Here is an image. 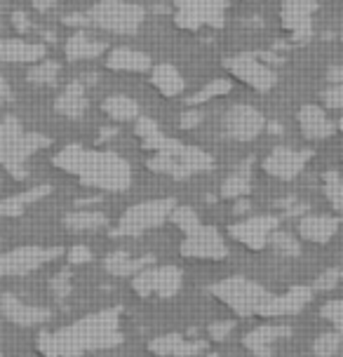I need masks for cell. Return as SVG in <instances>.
Here are the masks:
<instances>
[{"label": "cell", "instance_id": "6da1fadb", "mask_svg": "<svg viewBox=\"0 0 343 357\" xmlns=\"http://www.w3.org/2000/svg\"><path fill=\"white\" fill-rule=\"evenodd\" d=\"M118 343H123L120 308H109L82 317L68 327L45 331L38 336L36 348L43 357H80L92 350L116 348Z\"/></svg>", "mask_w": 343, "mask_h": 357}, {"label": "cell", "instance_id": "7a4b0ae2", "mask_svg": "<svg viewBox=\"0 0 343 357\" xmlns=\"http://www.w3.org/2000/svg\"><path fill=\"white\" fill-rule=\"evenodd\" d=\"M54 165L68 174L78 176L85 186L120 193L132 183V169L118 153L90 151L82 146H66L56 153Z\"/></svg>", "mask_w": 343, "mask_h": 357}, {"label": "cell", "instance_id": "3957f363", "mask_svg": "<svg viewBox=\"0 0 343 357\" xmlns=\"http://www.w3.org/2000/svg\"><path fill=\"white\" fill-rule=\"evenodd\" d=\"M144 146L148 151H153V158H148V167L160 174H169L174 178L190 176L195 172H207L212 169L214 160L207 155L205 151L193 149V146H183L179 142L165 139L160 132L153 134L151 139H146Z\"/></svg>", "mask_w": 343, "mask_h": 357}, {"label": "cell", "instance_id": "277c9868", "mask_svg": "<svg viewBox=\"0 0 343 357\" xmlns=\"http://www.w3.org/2000/svg\"><path fill=\"white\" fill-rule=\"evenodd\" d=\"M45 146H49L47 137L24 132L17 118H5L0 123V165L12 176H26V160Z\"/></svg>", "mask_w": 343, "mask_h": 357}, {"label": "cell", "instance_id": "5b68a950", "mask_svg": "<svg viewBox=\"0 0 343 357\" xmlns=\"http://www.w3.org/2000/svg\"><path fill=\"white\" fill-rule=\"evenodd\" d=\"M209 291H212L221 303L228 305V308L240 317L259 315L261 305L268 301V296H270V291L266 289V287L254 282V280H247V278L221 280V282L212 284V289Z\"/></svg>", "mask_w": 343, "mask_h": 357}, {"label": "cell", "instance_id": "8992f818", "mask_svg": "<svg viewBox=\"0 0 343 357\" xmlns=\"http://www.w3.org/2000/svg\"><path fill=\"white\" fill-rule=\"evenodd\" d=\"M87 17H90V24L104 31L132 36L144 24L146 12L142 5L125 3V0H101V3H97L87 12Z\"/></svg>", "mask_w": 343, "mask_h": 357}, {"label": "cell", "instance_id": "52a82bcc", "mask_svg": "<svg viewBox=\"0 0 343 357\" xmlns=\"http://www.w3.org/2000/svg\"><path fill=\"white\" fill-rule=\"evenodd\" d=\"M174 200H148L139 202V205L130 207L127 212L120 216L118 228L113 235H142L151 228L162 226L169 219L172 209H174Z\"/></svg>", "mask_w": 343, "mask_h": 357}, {"label": "cell", "instance_id": "ba28073f", "mask_svg": "<svg viewBox=\"0 0 343 357\" xmlns=\"http://www.w3.org/2000/svg\"><path fill=\"white\" fill-rule=\"evenodd\" d=\"M61 257V247L26 245L0 254V278H19L38 271L40 266Z\"/></svg>", "mask_w": 343, "mask_h": 357}, {"label": "cell", "instance_id": "9c48e42d", "mask_svg": "<svg viewBox=\"0 0 343 357\" xmlns=\"http://www.w3.org/2000/svg\"><path fill=\"white\" fill-rule=\"evenodd\" d=\"M181 282H183V275L176 266H158V268L148 266L135 275L132 289L144 298H148V296L172 298L181 289Z\"/></svg>", "mask_w": 343, "mask_h": 357}, {"label": "cell", "instance_id": "30bf717a", "mask_svg": "<svg viewBox=\"0 0 343 357\" xmlns=\"http://www.w3.org/2000/svg\"><path fill=\"white\" fill-rule=\"evenodd\" d=\"M224 66L233 78H238L240 82H245L247 87L257 89V92H268V89L275 87V82H277L275 71L254 54L228 56L224 61Z\"/></svg>", "mask_w": 343, "mask_h": 357}, {"label": "cell", "instance_id": "8fae6325", "mask_svg": "<svg viewBox=\"0 0 343 357\" xmlns=\"http://www.w3.org/2000/svg\"><path fill=\"white\" fill-rule=\"evenodd\" d=\"M226 0H181L176 5V24L181 29H202V26H221L224 24Z\"/></svg>", "mask_w": 343, "mask_h": 357}, {"label": "cell", "instance_id": "7c38bea8", "mask_svg": "<svg viewBox=\"0 0 343 357\" xmlns=\"http://www.w3.org/2000/svg\"><path fill=\"white\" fill-rule=\"evenodd\" d=\"M221 127H224L226 137L235 139V142H252L264 132L266 118L259 108L250 104H235L226 111Z\"/></svg>", "mask_w": 343, "mask_h": 357}, {"label": "cell", "instance_id": "4fadbf2b", "mask_svg": "<svg viewBox=\"0 0 343 357\" xmlns=\"http://www.w3.org/2000/svg\"><path fill=\"white\" fill-rule=\"evenodd\" d=\"M181 254L186 259L221 261L228 257V247L221 233L214 226H200L198 231L188 233L181 242Z\"/></svg>", "mask_w": 343, "mask_h": 357}, {"label": "cell", "instance_id": "5bb4252c", "mask_svg": "<svg viewBox=\"0 0 343 357\" xmlns=\"http://www.w3.org/2000/svg\"><path fill=\"white\" fill-rule=\"evenodd\" d=\"M313 158L310 151H298L289 149V146H277L273 149L264 160V172L270 174L273 178H280V181H291L303 172L308 160Z\"/></svg>", "mask_w": 343, "mask_h": 357}, {"label": "cell", "instance_id": "9a60e30c", "mask_svg": "<svg viewBox=\"0 0 343 357\" xmlns=\"http://www.w3.org/2000/svg\"><path fill=\"white\" fill-rule=\"evenodd\" d=\"M277 226H280L277 216L264 214V216H252V219L233 223L228 228V233H231L233 240H238L240 245L250 247V250H264L268 245L273 231H277Z\"/></svg>", "mask_w": 343, "mask_h": 357}, {"label": "cell", "instance_id": "2e32d148", "mask_svg": "<svg viewBox=\"0 0 343 357\" xmlns=\"http://www.w3.org/2000/svg\"><path fill=\"white\" fill-rule=\"evenodd\" d=\"M317 10L315 0H284L280 19L284 31L294 40H308L313 33V12Z\"/></svg>", "mask_w": 343, "mask_h": 357}, {"label": "cell", "instance_id": "e0dca14e", "mask_svg": "<svg viewBox=\"0 0 343 357\" xmlns=\"http://www.w3.org/2000/svg\"><path fill=\"white\" fill-rule=\"evenodd\" d=\"M313 298V289L303 284H296L287 289L280 296H268V301L261 305L259 310V317H287V315H296L308 305V301Z\"/></svg>", "mask_w": 343, "mask_h": 357}, {"label": "cell", "instance_id": "ac0fdd59", "mask_svg": "<svg viewBox=\"0 0 343 357\" xmlns=\"http://www.w3.org/2000/svg\"><path fill=\"white\" fill-rule=\"evenodd\" d=\"M0 312L3 317L17 327H36L52 317V310L43 308V305H29L15 294H3L0 296Z\"/></svg>", "mask_w": 343, "mask_h": 357}, {"label": "cell", "instance_id": "d6986e66", "mask_svg": "<svg viewBox=\"0 0 343 357\" xmlns=\"http://www.w3.org/2000/svg\"><path fill=\"white\" fill-rule=\"evenodd\" d=\"M148 350L158 357H198L207 350V341H190L181 334H162L148 343Z\"/></svg>", "mask_w": 343, "mask_h": 357}, {"label": "cell", "instance_id": "ffe728a7", "mask_svg": "<svg viewBox=\"0 0 343 357\" xmlns=\"http://www.w3.org/2000/svg\"><path fill=\"white\" fill-rule=\"evenodd\" d=\"M291 329L287 324H261V327L252 329L245 334V348L254 357H273V346L280 339H289Z\"/></svg>", "mask_w": 343, "mask_h": 357}, {"label": "cell", "instance_id": "44dd1931", "mask_svg": "<svg viewBox=\"0 0 343 357\" xmlns=\"http://www.w3.org/2000/svg\"><path fill=\"white\" fill-rule=\"evenodd\" d=\"M298 127H301L303 137L310 139V142H322V139H329L336 132V125L329 120L322 106L315 104H306L298 111Z\"/></svg>", "mask_w": 343, "mask_h": 357}, {"label": "cell", "instance_id": "7402d4cb", "mask_svg": "<svg viewBox=\"0 0 343 357\" xmlns=\"http://www.w3.org/2000/svg\"><path fill=\"white\" fill-rule=\"evenodd\" d=\"M339 226L341 223L339 219H334V216L310 214L298 221V235H301L303 240L313 242V245H327L336 235V231H339Z\"/></svg>", "mask_w": 343, "mask_h": 357}, {"label": "cell", "instance_id": "603a6c76", "mask_svg": "<svg viewBox=\"0 0 343 357\" xmlns=\"http://www.w3.org/2000/svg\"><path fill=\"white\" fill-rule=\"evenodd\" d=\"M43 59H45V47L43 45L22 40V38H5V40H0V61L29 63Z\"/></svg>", "mask_w": 343, "mask_h": 357}, {"label": "cell", "instance_id": "cb8c5ba5", "mask_svg": "<svg viewBox=\"0 0 343 357\" xmlns=\"http://www.w3.org/2000/svg\"><path fill=\"white\" fill-rule=\"evenodd\" d=\"M87 94L80 82H71L59 97L54 99V111L63 118H80L87 111Z\"/></svg>", "mask_w": 343, "mask_h": 357}, {"label": "cell", "instance_id": "d4e9b609", "mask_svg": "<svg viewBox=\"0 0 343 357\" xmlns=\"http://www.w3.org/2000/svg\"><path fill=\"white\" fill-rule=\"evenodd\" d=\"M153 264L151 257H142V259H132L130 254L125 250H118V252H111L109 257L104 259V268L116 278H130V275H137L142 273L144 268H148Z\"/></svg>", "mask_w": 343, "mask_h": 357}, {"label": "cell", "instance_id": "484cf974", "mask_svg": "<svg viewBox=\"0 0 343 357\" xmlns=\"http://www.w3.org/2000/svg\"><path fill=\"white\" fill-rule=\"evenodd\" d=\"M106 63H109V68H113V71L144 73L151 68V56L144 52H137V50H130V47H118L109 54Z\"/></svg>", "mask_w": 343, "mask_h": 357}, {"label": "cell", "instance_id": "4316f807", "mask_svg": "<svg viewBox=\"0 0 343 357\" xmlns=\"http://www.w3.org/2000/svg\"><path fill=\"white\" fill-rule=\"evenodd\" d=\"M151 82L165 97H176L186 89V80L181 78V73L176 71L172 63H160V66L153 68V75H151Z\"/></svg>", "mask_w": 343, "mask_h": 357}, {"label": "cell", "instance_id": "83f0119b", "mask_svg": "<svg viewBox=\"0 0 343 357\" xmlns=\"http://www.w3.org/2000/svg\"><path fill=\"white\" fill-rule=\"evenodd\" d=\"M104 50H106V45L92 40V38L87 36L85 31H78V33H73L71 38H68V43H66V56L71 61L94 59V56H99L101 52H104Z\"/></svg>", "mask_w": 343, "mask_h": 357}, {"label": "cell", "instance_id": "f1b7e54d", "mask_svg": "<svg viewBox=\"0 0 343 357\" xmlns=\"http://www.w3.org/2000/svg\"><path fill=\"white\" fill-rule=\"evenodd\" d=\"M252 190V162L240 165L233 174L226 176V181L221 183V195L228 200H240Z\"/></svg>", "mask_w": 343, "mask_h": 357}, {"label": "cell", "instance_id": "f546056e", "mask_svg": "<svg viewBox=\"0 0 343 357\" xmlns=\"http://www.w3.org/2000/svg\"><path fill=\"white\" fill-rule=\"evenodd\" d=\"M63 226L75 233L99 231V228L109 226V219H106V214L94 212V209H80V212H71V214L63 216Z\"/></svg>", "mask_w": 343, "mask_h": 357}, {"label": "cell", "instance_id": "4dcf8cb0", "mask_svg": "<svg viewBox=\"0 0 343 357\" xmlns=\"http://www.w3.org/2000/svg\"><path fill=\"white\" fill-rule=\"evenodd\" d=\"M104 111L116 123H130V120L139 118V104L132 97H125V94H111L104 101Z\"/></svg>", "mask_w": 343, "mask_h": 357}, {"label": "cell", "instance_id": "1f68e13d", "mask_svg": "<svg viewBox=\"0 0 343 357\" xmlns=\"http://www.w3.org/2000/svg\"><path fill=\"white\" fill-rule=\"evenodd\" d=\"M47 193H49V186H38V188L26 190V193L5 197V200H0V216H19V214H24V209H26L31 202H38L40 197H45Z\"/></svg>", "mask_w": 343, "mask_h": 357}, {"label": "cell", "instance_id": "d6a6232c", "mask_svg": "<svg viewBox=\"0 0 343 357\" xmlns=\"http://www.w3.org/2000/svg\"><path fill=\"white\" fill-rule=\"evenodd\" d=\"M322 190H325L329 205H332L336 212H343V178L339 176V172L329 169L325 176H322Z\"/></svg>", "mask_w": 343, "mask_h": 357}, {"label": "cell", "instance_id": "836d02e7", "mask_svg": "<svg viewBox=\"0 0 343 357\" xmlns=\"http://www.w3.org/2000/svg\"><path fill=\"white\" fill-rule=\"evenodd\" d=\"M169 221L174 223L179 231H183V233H193V231H198V228L202 226L200 223V216L195 214V209L193 207H174L172 209V214H169Z\"/></svg>", "mask_w": 343, "mask_h": 357}, {"label": "cell", "instance_id": "e575fe53", "mask_svg": "<svg viewBox=\"0 0 343 357\" xmlns=\"http://www.w3.org/2000/svg\"><path fill=\"white\" fill-rule=\"evenodd\" d=\"M268 245L275 250L277 254H282V257H298L301 254V245H298V240L294 235H289L287 231H273Z\"/></svg>", "mask_w": 343, "mask_h": 357}, {"label": "cell", "instance_id": "d590c367", "mask_svg": "<svg viewBox=\"0 0 343 357\" xmlns=\"http://www.w3.org/2000/svg\"><path fill=\"white\" fill-rule=\"evenodd\" d=\"M341 343H343V334L339 329H334V331H325V334H320L315 339L313 343V353L317 357H332L339 353V348H341Z\"/></svg>", "mask_w": 343, "mask_h": 357}, {"label": "cell", "instance_id": "8d00e7d4", "mask_svg": "<svg viewBox=\"0 0 343 357\" xmlns=\"http://www.w3.org/2000/svg\"><path fill=\"white\" fill-rule=\"evenodd\" d=\"M56 73H59V63L56 61L49 59L36 61V66L29 71V82H36V85H54Z\"/></svg>", "mask_w": 343, "mask_h": 357}, {"label": "cell", "instance_id": "74e56055", "mask_svg": "<svg viewBox=\"0 0 343 357\" xmlns=\"http://www.w3.org/2000/svg\"><path fill=\"white\" fill-rule=\"evenodd\" d=\"M228 92H231V80L219 78V80L209 82L207 87H202L200 92L195 94V97H190L188 104H202V101H209V99L221 97V94H228Z\"/></svg>", "mask_w": 343, "mask_h": 357}, {"label": "cell", "instance_id": "f35d334b", "mask_svg": "<svg viewBox=\"0 0 343 357\" xmlns=\"http://www.w3.org/2000/svg\"><path fill=\"white\" fill-rule=\"evenodd\" d=\"M49 291H52V296L56 298V301H63V298L71 296L73 284H71V273H68V268H63L59 275L52 278V282H49Z\"/></svg>", "mask_w": 343, "mask_h": 357}, {"label": "cell", "instance_id": "ab89813d", "mask_svg": "<svg viewBox=\"0 0 343 357\" xmlns=\"http://www.w3.org/2000/svg\"><path fill=\"white\" fill-rule=\"evenodd\" d=\"M320 315L332 324L334 329H339L343 334V298H336V301H327L320 308Z\"/></svg>", "mask_w": 343, "mask_h": 357}, {"label": "cell", "instance_id": "60d3db41", "mask_svg": "<svg viewBox=\"0 0 343 357\" xmlns=\"http://www.w3.org/2000/svg\"><path fill=\"white\" fill-rule=\"evenodd\" d=\"M322 97V106L329 108V111H341L343 108V82H336V85H329Z\"/></svg>", "mask_w": 343, "mask_h": 357}, {"label": "cell", "instance_id": "b9f144b4", "mask_svg": "<svg viewBox=\"0 0 343 357\" xmlns=\"http://www.w3.org/2000/svg\"><path fill=\"white\" fill-rule=\"evenodd\" d=\"M233 329H235L233 320H219V322L209 324L207 334H209V339H212V341H226L228 336L233 334Z\"/></svg>", "mask_w": 343, "mask_h": 357}, {"label": "cell", "instance_id": "7bdbcfd3", "mask_svg": "<svg viewBox=\"0 0 343 357\" xmlns=\"http://www.w3.org/2000/svg\"><path fill=\"white\" fill-rule=\"evenodd\" d=\"M339 282H341V271L339 268H329L327 273H322V275L315 280V289H334Z\"/></svg>", "mask_w": 343, "mask_h": 357}, {"label": "cell", "instance_id": "ee69618b", "mask_svg": "<svg viewBox=\"0 0 343 357\" xmlns=\"http://www.w3.org/2000/svg\"><path fill=\"white\" fill-rule=\"evenodd\" d=\"M90 261H92V252L85 245H75L68 252V264L71 266H82V264H90Z\"/></svg>", "mask_w": 343, "mask_h": 357}, {"label": "cell", "instance_id": "f6af8a7d", "mask_svg": "<svg viewBox=\"0 0 343 357\" xmlns=\"http://www.w3.org/2000/svg\"><path fill=\"white\" fill-rule=\"evenodd\" d=\"M202 123V113L200 111H186V113H183V116H181V127H183V130H193V127H198Z\"/></svg>", "mask_w": 343, "mask_h": 357}, {"label": "cell", "instance_id": "bcb514c9", "mask_svg": "<svg viewBox=\"0 0 343 357\" xmlns=\"http://www.w3.org/2000/svg\"><path fill=\"white\" fill-rule=\"evenodd\" d=\"M12 24H15V29L19 31V33H29L31 31V22L24 12H15V15H12Z\"/></svg>", "mask_w": 343, "mask_h": 357}, {"label": "cell", "instance_id": "7dc6e473", "mask_svg": "<svg viewBox=\"0 0 343 357\" xmlns=\"http://www.w3.org/2000/svg\"><path fill=\"white\" fill-rule=\"evenodd\" d=\"M63 22L66 24H71V26H90V17L87 15H68V17H63Z\"/></svg>", "mask_w": 343, "mask_h": 357}, {"label": "cell", "instance_id": "c3c4849f", "mask_svg": "<svg viewBox=\"0 0 343 357\" xmlns=\"http://www.w3.org/2000/svg\"><path fill=\"white\" fill-rule=\"evenodd\" d=\"M8 101H12V92H10L8 80L0 75V104H8Z\"/></svg>", "mask_w": 343, "mask_h": 357}, {"label": "cell", "instance_id": "681fc988", "mask_svg": "<svg viewBox=\"0 0 343 357\" xmlns=\"http://www.w3.org/2000/svg\"><path fill=\"white\" fill-rule=\"evenodd\" d=\"M327 80L336 85V82H343V66H332L327 71Z\"/></svg>", "mask_w": 343, "mask_h": 357}, {"label": "cell", "instance_id": "f907efd6", "mask_svg": "<svg viewBox=\"0 0 343 357\" xmlns=\"http://www.w3.org/2000/svg\"><path fill=\"white\" fill-rule=\"evenodd\" d=\"M31 3H33V8L38 12H47L54 8V0H31Z\"/></svg>", "mask_w": 343, "mask_h": 357}, {"label": "cell", "instance_id": "816d5d0a", "mask_svg": "<svg viewBox=\"0 0 343 357\" xmlns=\"http://www.w3.org/2000/svg\"><path fill=\"white\" fill-rule=\"evenodd\" d=\"M247 209H250V202H245V200L235 205V212H238V214H240V212H247Z\"/></svg>", "mask_w": 343, "mask_h": 357}, {"label": "cell", "instance_id": "f5cc1de1", "mask_svg": "<svg viewBox=\"0 0 343 357\" xmlns=\"http://www.w3.org/2000/svg\"><path fill=\"white\" fill-rule=\"evenodd\" d=\"M207 357H219V355H217V353H209Z\"/></svg>", "mask_w": 343, "mask_h": 357}, {"label": "cell", "instance_id": "db71d44e", "mask_svg": "<svg viewBox=\"0 0 343 357\" xmlns=\"http://www.w3.org/2000/svg\"><path fill=\"white\" fill-rule=\"evenodd\" d=\"M339 127H341V130H343V118H341V123H339Z\"/></svg>", "mask_w": 343, "mask_h": 357}, {"label": "cell", "instance_id": "11a10c76", "mask_svg": "<svg viewBox=\"0 0 343 357\" xmlns=\"http://www.w3.org/2000/svg\"><path fill=\"white\" fill-rule=\"evenodd\" d=\"M341 282H343V271H341Z\"/></svg>", "mask_w": 343, "mask_h": 357}, {"label": "cell", "instance_id": "9f6ffc18", "mask_svg": "<svg viewBox=\"0 0 343 357\" xmlns=\"http://www.w3.org/2000/svg\"><path fill=\"white\" fill-rule=\"evenodd\" d=\"M341 40H343V36H341Z\"/></svg>", "mask_w": 343, "mask_h": 357}, {"label": "cell", "instance_id": "6f0895ef", "mask_svg": "<svg viewBox=\"0 0 343 357\" xmlns=\"http://www.w3.org/2000/svg\"><path fill=\"white\" fill-rule=\"evenodd\" d=\"M0 357H3V355H0Z\"/></svg>", "mask_w": 343, "mask_h": 357}]
</instances>
